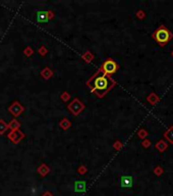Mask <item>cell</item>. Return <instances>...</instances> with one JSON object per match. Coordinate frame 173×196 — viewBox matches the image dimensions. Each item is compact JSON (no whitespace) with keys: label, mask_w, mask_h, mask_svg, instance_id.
Here are the masks:
<instances>
[{"label":"cell","mask_w":173,"mask_h":196,"mask_svg":"<svg viewBox=\"0 0 173 196\" xmlns=\"http://www.w3.org/2000/svg\"><path fill=\"white\" fill-rule=\"evenodd\" d=\"M164 136L170 143H173V127H171V128L164 134Z\"/></svg>","instance_id":"cell-7"},{"label":"cell","mask_w":173,"mask_h":196,"mask_svg":"<svg viewBox=\"0 0 173 196\" xmlns=\"http://www.w3.org/2000/svg\"><path fill=\"white\" fill-rule=\"evenodd\" d=\"M108 86V80L106 79L104 76L102 77H98L95 80V88L99 90H104Z\"/></svg>","instance_id":"cell-2"},{"label":"cell","mask_w":173,"mask_h":196,"mask_svg":"<svg viewBox=\"0 0 173 196\" xmlns=\"http://www.w3.org/2000/svg\"><path fill=\"white\" fill-rule=\"evenodd\" d=\"M120 185L123 188H130L133 185V179L131 176H122L120 179Z\"/></svg>","instance_id":"cell-4"},{"label":"cell","mask_w":173,"mask_h":196,"mask_svg":"<svg viewBox=\"0 0 173 196\" xmlns=\"http://www.w3.org/2000/svg\"><path fill=\"white\" fill-rule=\"evenodd\" d=\"M155 172H156V175H158V176H159V175H161V174H162L163 170L161 169V168H157V169L155 170Z\"/></svg>","instance_id":"cell-10"},{"label":"cell","mask_w":173,"mask_h":196,"mask_svg":"<svg viewBox=\"0 0 173 196\" xmlns=\"http://www.w3.org/2000/svg\"><path fill=\"white\" fill-rule=\"evenodd\" d=\"M148 100H149V102H151L152 104H155L157 101L159 100V98H158V96L155 95V94H152V95H150V96H149Z\"/></svg>","instance_id":"cell-9"},{"label":"cell","mask_w":173,"mask_h":196,"mask_svg":"<svg viewBox=\"0 0 173 196\" xmlns=\"http://www.w3.org/2000/svg\"><path fill=\"white\" fill-rule=\"evenodd\" d=\"M156 148L160 151H164L165 149L167 148V144H166V142H164L163 140H161L160 142H158L156 144Z\"/></svg>","instance_id":"cell-8"},{"label":"cell","mask_w":173,"mask_h":196,"mask_svg":"<svg viewBox=\"0 0 173 196\" xmlns=\"http://www.w3.org/2000/svg\"><path fill=\"white\" fill-rule=\"evenodd\" d=\"M154 38L156 39V41L159 44L164 45L167 42H169V40L171 39V33L167 29H165L164 27H161L160 29H158L155 32Z\"/></svg>","instance_id":"cell-1"},{"label":"cell","mask_w":173,"mask_h":196,"mask_svg":"<svg viewBox=\"0 0 173 196\" xmlns=\"http://www.w3.org/2000/svg\"><path fill=\"white\" fill-rule=\"evenodd\" d=\"M172 56H173V51H172Z\"/></svg>","instance_id":"cell-11"},{"label":"cell","mask_w":173,"mask_h":196,"mask_svg":"<svg viewBox=\"0 0 173 196\" xmlns=\"http://www.w3.org/2000/svg\"><path fill=\"white\" fill-rule=\"evenodd\" d=\"M104 71L107 74H113L117 68V64L116 63H114L113 60H107L103 66Z\"/></svg>","instance_id":"cell-3"},{"label":"cell","mask_w":173,"mask_h":196,"mask_svg":"<svg viewBox=\"0 0 173 196\" xmlns=\"http://www.w3.org/2000/svg\"><path fill=\"white\" fill-rule=\"evenodd\" d=\"M87 188V184L84 181H77L75 183V192H84Z\"/></svg>","instance_id":"cell-5"},{"label":"cell","mask_w":173,"mask_h":196,"mask_svg":"<svg viewBox=\"0 0 173 196\" xmlns=\"http://www.w3.org/2000/svg\"><path fill=\"white\" fill-rule=\"evenodd\" d=\"M37 20L39 23H47L49 20V17H48V13L45 11H38L37 12Z\"/></svg>","instance_id":"cell-6"}]
</instances>
